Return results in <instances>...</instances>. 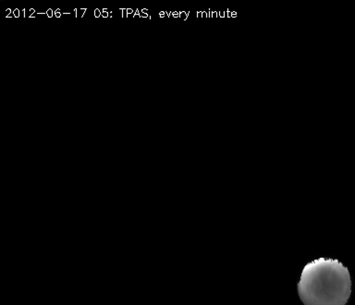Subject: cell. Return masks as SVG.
<instances>
[{"mask_svg": "<svg viewBox=\"0 0 355 305\" xmlns=\"http://www.w3.org/2000/svg\"><path fill=\"white\" fill-rule=\"evenodd\" d=\"M297 288L304 305H346L352 294L351 274L340 261L318 258L305 265Z\"/></svg>", "mask_w": 355, "mask_h": 305, "instance_id": "6da1fadb", "label": "cell"}, {"mask_svg": "<svg viewBox=\"0 0 355 305\" xmlns=\"http://www.w3.org/2000/svg\"><path fill=\"white\" fill-rule=\"evenodd\" d=\"M46 13L49 19H51L52 17L55 15L54 11L52 10V8H49V10H46Z\"/></svg>", "mask_w": 355, "mask_h": 305, "instance_id": "7a4b0ae2", "label": "cell"}, {"mask_svg": "<svg viewBox=\"0 0 355 305\" xmlns=\"http://www.w3.org/2000/svg\"><path fill=\"white\" fill-rule=\"evenodd\" d=\"M100 16H101V11H100L98 8H96V10H94V17H96V18H99Z\"/></svg>", "mask_w": 355, "mask_h": 305, "instance_id": "3957f363", "label": "cell"}, {"mask_svg": "<svg viewBox=\"0 0 355 305\" xmlns=\"http://www.w3.org/2000/svg\"><path fill=\"white\" fill-rule=\"evenodd\" d=\"M13 15H14V17H15V18H19V10H18V8H15V10H14Z\"/></svg>", "mask_w": 355, "mask_h": 305, "instance_id": "277c9868", "label": "cell"}, {"mask_svg": "<svg viewBox=\"0 0 355 305\" xmlns=\"http://www.w3.org/2000/svg\"><path fill=\"white\" fill-rule=\"evenodd\" d=\"M108 16H110V12H108V11H102L103 18H108Z\"/></svg>", "mask_w": 355, "mask_h": 305, "instance_id": "5b68a950", "label": "cell"}, {"mask_svg": "<svg viewBox=\"0 0 355 305\" xmlns=\"http://www.w3.org/2000/svg\"><path fill=\"white\" fill-rule=\"evenodd\" d=\"M135 17H140V18H141L140 10H136L135 13L133 14V18H135Z\"/></svg>", "mask_w": 355, "mask_h": 305, "instance_id": "8992f818", "label": "cell"}, {"mask_svg": "<svg viewBox=\"0 0 355 305\" xmlns=\"http://www.w3.org/2000/svg\"><path fill=\"white\" fill-rule=\"evenodd\" d=\"M219 18H225L224 11H218Z\"/></svg>", "mask_w": 355, "mask_h": 305, "instance_id": "52a82bcc", "label": "cell"}, {"mask_svg": "<svg viewBox=\"0 0 355 305\" xmlns=\"http://www.w3.org/2000/svg\"><path fill=\"white\" fill-rule=\"evenodd\" d=\"M35 12V8H31L29 13V18H32L33 14Z\"/></svg>", "mask_w": 355, "mask_h": 305, "instance_id": "ba28073f", "label": "cell"}, {"mask_svg": "<svg viewBox=\"0 0 355 305\" xmlns=\"http://www.w3.org/2000/svg\"><path fill=\"white\" fill-rule=\"evenodd\" d=\"M54 13L55 18H60V17L62 16V13L61 12H55V11H54Z\"/></svg>", "mask_w": 355, "mask_h": 305, "instance_id": "9c48e42d", "label": "cell"}, {"mask_svg": "<svg viewBox=\"0 0 355 305\" xmlns=\"http://www.w3.org/2000/svg\"><path fill=\"white\" fill-rule=\"evenodd\" d=\"M140 16L141 18H149L148 14H144L143 12H140Z\"/></svg>", "mask_w": 355, "mask_h": 305, "instance_id": "30bf717a", "label": "cell"}, {"mask_svg": "<svg viewBox=\"0 0 355 305\" xmlns=\"http://www.w3.org/2000/svg\"><path fill=\"white\" fill-rule=\"evenodd\" d=\"M130 14H133V10L132 8H127V16H129Z\"/></svg>", "mask_w": 355, "mask_h": 305, "instance_id": "8fae6325", "label": "cell"}, {"mask_svg": "<svg viewBox=\"0 0 355 305\" xmlns=\"http://www.w3.org/2000/svg\"><path fill=\"white\" fill-rule=\"evenodd\" d=\"M212 18H218V12H214V11H212Z\"/></svg>", "mask_w": 355, "mask_h": 305, "instance_id": "7c38bea8", "label": "cell"}, {"mask_svg": "<svg viewBox=\"0 0 355 305\" xmlns=\"http://www.w3.org/2000/svg\"><path fill=\"white\" fill-rule=\"evenodd\" d=\"M197 18H202V11H198V12H197Z\"/></svg>", "mask_w": 355, "mask_h": 305, "instance_id": "4fadbf2b", "label": "cell"}, {"mask_svg": "<svg viewBox=\"0 0 355 305\" xmlns=\"http://www.w3.org/2000/svg\"><path fill=\"white\" fill-rule=\"evenodd\" d=\"M166 15L165 11H161V12L159 13V17L160 18H164V17H165Z\"/></svg>", "mask_w": 355, "mask_h": 305, "instance_id": "5bb4252c", "label": "cell"}, {"mask_svg": "<svg viewBox=\"0 0 355 305\" xmlns=\"http://www.w3.org/2000/svg\"><path fill=\"white\" fill-rule=\"evenodd\" d=\"M6 14H7V17L10 16L11 14V10L10 8H8L7 10H6Z\"/></svg>", "mask_w": 355, "mask_h": 305, "instance_id": "9a60e30c", "label": "cell"}, {"mask_svg": "<svg viewBox=\"0 0 355 305\" xmlns=\"http://www.w3.org/2000/svg\"><path fill=\"white\" fill-rule=\"evenodd\" d=\"M121 10L122 11V13H121L122 18H124L125 11H127V10H125V8H121Z\"/></svg>", "mask_w": 355, "mask_h": 305, "instance_id": "2e32d148", "label": "cell"}, {"mask_svg": "<svg viewBox=\"0 0 355 305\" xmlns=\"http://www.w3.org/2000/svg\"><path fill=\"white\" fill-rule=\"evenodd\" d=\"M207 11H202V18H207Z\"/></svg>", "mask_w": 355, "mask_h": 305, "instance_id": "e0dca14e", "label": "cell"}, {"mask_svg": "<svg viewBox=\"0 0 355 305\" xmlns=\"http://www.w3.org/2000/svg\"><path fill=\"white\" fill-rule=\"evenodd\" d=\"M141 12H143L144 14H148V10H147L146 8H144V10H141Z\"/></svg>", "mask_w": 355, "mask_h": 305, "instance_id": "ac0fdd59", "label": "cell"}, {"mask_svg": "<svg viewBox=\"0 0 355 305\" xmlns=\"http://www.w3.org/2000/svg\"><path fill=\"white\" fill-rule=\"evenodd\" d=\"M236 16H237V13H236V11H232V18H236Z\"/></svg>", "mask_w": 355, "mask_h": 305, "instance_id": "d6986e66", "label": "cell"}, {"mask_svg": "<svg viewBox=\"0 0 355 305\" xmlns=\"http://www.w3.org/2000/svg\"><path fill=\"white\" fill-rule=\"evenodd\" d=\"M225 18H227V14H229V10H226L224 11Z\"/></svg>", "mask_w": 355, "mask_h": 305, "instance_id": "ffe728a7", "label": "cell"}, {"mask_svg": "<svg viewBox=\"0 0 355 305\" xmlns=\"http://www.w3.org/2000/svg\"><path fill=\"white\" fill-rule=\"evenodd\" d=\"M86 10H87V8H83V12L82 13V18H83V16H85Z\"/></svg>", "mask_w": 355, "mask_h": 305, "instance_id": "44dd1931", "label": "cell"}, {"mask_svg": "<svg viewBox=\"0 0 355 305\" xmlns=\"http://www.w3.org/2000/svg\"><path fill=\"white\" fill-rule=\"evenodd\" d=\"M26 15V10H22V16L25 17Z\"/></svg>", "mask_w": 355, "mask_h": 305, "instance_id": "7402d4cb", "label": "cell"}, {"mask_svg": "<svg viewBox=\"0 0 355 305\" xmlns=\"http://www.w3.org/2000/svg\"><path fill=\"white\" fill-rule=\"evenodd\" d=\"M74 12H75V16L78 17V10H77V8H74Z\"/></svg>", "mask_w": 355, "mask_h": 305, "instance_id": "603a6c76", "label": "cell"}]
</instances>
